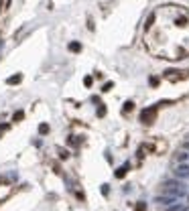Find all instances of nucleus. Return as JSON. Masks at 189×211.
Here are the masks:
<instances>
[{
    "label": "nucleus",
    "mask_w": 189,
    "mask_h": 211,
    "mask_svg": "<svg viewBox=\"0 0 189 211\" xmlns=\"http://www.w3.org/2000/svg\"><path fill=\"white\" fill-rule=\"evenodd\" d=\"M144 45L157 59L189 57V10L177 4H165L151 12L144 24Z\"/></svg>",
    "instance_id": "obj_1"
},
{
    "label": "nucleus",
    "mask_w": 189,
    "mask_h": 211,
    "mask_svg": "<svg viewBox=\"0 0 189 211\" xmlns=\"http://www.w3.org/2000/svg\"><path fill=\"white\" fill-rule=\"evenodd\" d=\"M163 191H165L167 195L183 197L187 193V189H185V185H183V183H177V181H167V183L163 185Z\"/></svg>",
    "instance_id": "obj_2"
},
{
    "label": "nucleus",
    "mask_w": 189,
    "mask_h": 211,
    "mask_svg": "<svg viewBox=\"0 0 189 211\" xmlns=\"http://www.w3.org/2000/svg\"><path fill=\"white\" fill-rule=\"evenodd\" d=\"M157 110H159V104L151 106V108H144V110L140 112V122L147 124V126H151L154 120H157Z\"/></svg>",
    "instance_id": "obj_3"
},
{
    "label": "nucleus",
    "mask_w": 189,
    "mask_h": 211,
    "mask_svg": "<svg viewBox=\"0 0 189 211\" xmlns=\"http://www.w3.org/2000/svg\"><path fill=\"white\" fill-rule=\"evenodd\" d=\"M163 77H165L167 81H171V83H177V81L185 79V77H189V69L187 71H179V69H167L165 73H163Z\"/></svg>",
    "instance_id": "obj_4"
},
{
    "label": "nucleus",
    "mask_w": 189,
    "mask_h": 211,
    "mask_svg": "<svg viewBox=\"0 0 189 211\" xmlns=\"http://www.w3.org/2000/svg\"><path fill=\"white\" fill-rule=\"evenodd\" d=\"M175 199H177L175 195H165V197H157V199H154V203H161V205H173Z\"/></svg>",
    "instance_id": "obj_5"
},
{
    "label": "nucleus",
    "mask_w": 189,
    "mask_h": 211,
    "mask_svg": "<svg viewBox=\"0 0 189 211\" xmlns=\"http://www.w3.org/2000/svg\"><path fill=\"white\" fill-rule=\"evenodd\" d=\"M175 175L181 177V179H189V166L187 165H179L177 169H175Z\"/></svg>",
    "instance_id": "obj_6"
},
{
    "label": "nucleus",
    "mask_w": 189,
    "mask_h": 211,
    "mask_svg": "<svg viewBox=\"0 0 189 211\" xmlns=\"http://www.w3.org/2000/svg\"><path fill=\"white\" fill-rule=\"evenodd\" d=\"M128 169H130V165H124V166H120V169H116V173H114V177L116 179H124V177H126V173H128Z\"/></svg>",
    "instance_id": "obj_7"
},
{
    "label": "nucleus",
    "mask_w": 189,
    "mask_h": 211,
    "mask_svg": "<svg viewBox=\"0 0 189 211\" xmlns=\"http://www.w3.org/2000/svg\"><path fill=\"white\" fill-rule=\"evenodd\" d=\"M20 81H23V75H20V73H16V75H10L6 79V83L8 85H14V83H20Z\"/></svg>",
    "instance_id": "obj_8"
},
{
    "label": "nucleus",
    "mask_w": 189,
    "mask_h": 211,
    "mask_svg": "<svg viewBox=\"0 0 189 211\" xmlns=\"http://www.w3.org/2000/svg\"><path fill=\"white\" fill-rule=\"evenodd\" d=\"M69 51L71 53H81V43H77V41L69 43Z\"/></svg>",
    "instance_id": "obj_9"
},
{
    "label": "nucleus",
    "mask_w": 189,
    "mask_h": 211,
    "mask_svg": "<svg viewBox=\"0 0 189 211\" xmlns=\"http://www.w3.org/2000/svg\"><path fill=\"white\" fill-rule=\"evenodd\" d=\"M134 110V102H124V108H122V114H128V112Z\"/></svg>",
    "instance_id": "obj_10"
},
{
    "label": "nucleus",
    "mask_w": 189,
    "mask_h": 211,
    "mask_svg": "<svg viewBox=\"0 0 189 211\" xmlns=\"http://www.w3.org/2000/svg\"><path fill=\"white\" fill-rule=\"evenodd\" d=\"M39 134H41V136L49 134V124H45V122H43V124H39Z\"/></svg>",
    "instance_id": "obj_11"
},
{
    "label": "nucleus",
    "mask_w": 189,
    "mask_h": 211,
    "mask_svg": "<svg viewBox=\"0 0 189 211\" xmlns=\"http://www.w3.org/2000/svg\"><path fill=\"white\" fill-rule=\"evenodd\" d=\"M23 118H24V112L23 110H19V112H14V114H12V122H20Z\"/></svg>",
    "instance_id": "obj_12"
},
{
    "label": "nucleus",
    "mask_w": 189,
    "mask_h": 211,
    "mask_svg": "<svg viewBox=\"0 0 189 211\" xmlns=\"http://www.w3.org/2000/svg\"><path fill=\"white\" fill-rule=\"evenodd\" d=\"M167 211H187V205H179L177 203V205H171Z\"/></svg>",
    "instance_id": "obj_13"
},
{
    "label": "nucleus",
    "mask_w": 189,
    "mask_h": 211,
    "mask_svg": "<svg viewBox=\"0 0 189 211\" xmlns=\"http://www.w3.org/2000/svg\"><path fill=\"white\" fill-rule=\"evenodd\" d=\"M134 211H147V203H144V201H138L136 207H134Z\"/></svg>",
    "instance_id": "obj_14"
},
{
    "label": "nucleus",
    "mask_w": 189,
    "mask_h": 211,
    "mask_svg": "<svg viewBox=\"0 0 189 211\" xmlns=\"http://www.w3.org/2000/svg\"><path fill=\"white\" fill-rule=\"evenodd\" d=\"M98 106H100V108H98V116H100V118H104V116H106V106L104 104H98Z\"/></svg>",
    "instance_id": "obj_15"
},
{
    "label": "nucleus",
    "mask_w": 189,
    "mask_h": 211,
    "mask_svg": "<svg viewBox=\"0 0 189 211\" xmlns=\"http://www.w3.org/2000/svg\"><path fill=\"white\" fill-rule=\"evenodd\" d=\"M67 142H69V144H79V138H77V136H69V138H67Z\"/></svg>",
    "instance_id": "obj_16"
},
{
    "label": "nucleus",
    "mask_w": 189,
    "mask_h": 211,
    "mask_svg": "<svg viewBox=\"0 0 189 211\" xmlns=\"http://www.w3.org/2000/svg\"><path fill=\"white\" fill-rule=\"evenodd\" d=\"M112 81H106V83H104V87H102V92H110V89H112Z\"/></svg>",
    "instance_id": "obj_17"
},
{
    "label": "nucleus",
    "mask_w": 189,
    "mask_h": 211,
    "mask_svg": "<svg viewBox=\"0 0 189 211\" xmlns=\"http://www.w3.org/2000/svg\"><path fill=\"white\" fill-rule=\"evenodd\" d=\"M92 83H94V79H92V77H85V79H84V85H85V87H92Z\"/></svg>",
    "instance_id": "obj_18"
},
{
    "label": "nucleus",
    "mask_w": 189,
    "mask_h": 211,
    "mask_svg": "<svg viewBox=\"0 0 189 211\" xmlns=\"http://www.w3.org/2000/svg\"><path fill=\"white\" fill-rule=\"evenodd\" d=\"M148 83H151L153 87H157V85H159V77H151V79H148Z\"/></svg>",
    "instance_id": "obj_19"
},
{
    "label": "nucleus",
    "mask_w": 189,
    "mask_h": 211,
    "mask_svg": "<svg viewBox=\"0 0 189 211\" xmlns=\"http://www.w3.org/2000/svg\"><path fill=\"white\" fill-rule=\"evenodd\" d=\"M59 156H61V158H67V156H69V152H67V150H63V148H59Z\"/></svg>",
    "instance_id": "obj_20"
},
{
    "label": "nucleus",
    "mask_w": 189,
    "mask_h": 211,
    "mask_svg": "<svg viewBox=\"0 0 189 211\" xmlns=\"http://www.w3.org/2000/svg\"><path fill=\"white\" fill-rule=\"evenodd\" d=\"M185 158H187V154H185V152H179V154H177V161H179V162H183Z\"/></svg>",
    "instance_id": "obj_21"
},
{
    "label": "nucleus",
    "mask_w": 189,
    "mask_h": 211,
    "mask_svg": "<svg viewBox=\"0 0 189 211\" xmlns=\"http://www.w3.org/2000/svg\"><path fill=\"white\" fill-rule=\"evenodd\" d=\"M102 193H104V195H108V193H110V185H102Z\"/></svg>",
    "instance_id": "obj_22"
},
{
    "label": "nucleus",
    "mask_w": 189,
    "mask_h": 211,
    "mask_svg": "<svg viewBox=\"0 0 189 211\" xmlns=\"http://www.w3.org/2000/svg\"><path fill=\"white\" fill-rule=\"evenodd\" d=\"M8 130V124H2V126H0V136H2V132H6Z\"/></svg>",
    "instance_id": "obj_23"
},
{
    "label": "nucleus",
    "mask_w": 189,
    "mask_h": 211,
    "mask_svg": "<svg viewBox=\"0 0 189 211\" xmlns=\"http://www.w3.org/2000/svg\"><path fill=\"white\" fill-rule=\"evenodd\" d=\"M183 148H189V142H185V144H183Z\"/></svg>",
    "instance_id": "obj_24"
},
{
    "label": "nucleus",
    "mask_w": 189,
    "mask_h": 211,
    "mask_svg": "<svg viewBox=\"0 0 189 211\" xmlns=\"http://www.w3.org/2000/svg\"><path fill=\"white\" fill-rule=\"evenodd\" d=\"M0 47H2V39H0Z\"/></svg>",
    "instance_id": "obj_25"
}]
</instances>
